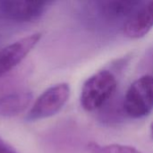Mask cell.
Segmentation results:
<instances>
[{"label": "cell", "mask_w": 153, "mask_h": 153, "mask_svg": "<svg viewBox=\"0 0 153 153\" xmlns=\"http://www.w3.org/2000/svg\"><path fill=\"white\" fill-rule=\"evenodd\" d=\"M89 153H143L134 147L122 144H110L101 146L97 143H91L88 145Z\"/></svg>", "instance_id": "cell-9"}, {"label": "cell", "mask_w": 153, "mask_h": 153, "mask_svg": "<svg viewBox=\"0 0 153 153\" xmlns=\"http://www.w3.org/2000/svg\"><path fill=\"white\" fill-rule=\"evenodd\" d=\"M153 109V76L143 75L128 88L124 99V110L133 118L148 116Z\"/></svg>", "instance_id": "cell-2"}, {"label": "cell", "mask_w": 153, "mask_h": 153, "mask_svg": "<svg viewBox=\"0 0 153 153\" xmlns=\"http://www.w3.org/2000/svg\"><path fill=\"white\" fill-rule=\"evenodd\" d=\"M151 133H152V137L153 139V122L152 123V126H151Z\"/></svg>", "instance_id": "cell-11"}, {"label": "cell", "mask_w": 153, "mask_h": 153, "mask_svg": "<svg viewBox=\"0 0 153 153\" xmlns=\"http://www.w3.org/2000/svg\"><path fill=\"white\" fill-rule=\"evenodd\" d=\"M70 86L62 82L47 89L36 100L26 116L28 121H38L58 113L70 97Z\"/></svg>", "instance_id": "cell-3"}, {"label": "cell", "mask_w": 153, "mask_h": 153, "mask_svg": "<svg viewBox=\"0 0 153 153\" xmlns=\"http://www.w3.org/2000/svg\"><path fill=\"white\" fill-rule=\"evenodd\" d=\"M48 3L49 0H0V9L8 19L26 22L40 16Z\"/></svg>", "instance_id": "cell-6"}, {"label": "cell", "mask_w": 153, "mask_h": 153, "mask_svg": "<svg viewBox=\"0 0 153 153\" xmlns=\"http://www.w3.org/2000/svg\"><path fill=\"white\" fill-rule=\"evenodd\" d=\"M0 153H17L11 146H9L3 139L0 138Z\"/></svg>", "instance_id": "cell-10"}, {"label": "cell", "mask_w": 153, "mask_h": 153, "mask_svg": "<svg viewBox=\"0 0 153 153\" xmlns=\"http://www.w3.org/2000/svg\"><path fill=\"white\" fill-rule=\"evenodd\" d=\"M117 87L115 75L108 71H100L86 80L81 91V105L86 111H95L106 104Z\"/></svg>", "instance_id": "cell-1"}, {"label": "cell", "mask_w": 153, "mask_h": 153, "mask_svg": "<svg viewBox=\"0 0 153 153\" xmlns=\"http://www.w3.org/2000/svg\"><path fill=\"white\" fill-rule=\"evenodd\" d=\"M30 91H16L0 97V117H12L23 112L32 101Z\"/></svg>", "instance_id": "cell-8"}, {"label": "cell", "mask_w": 153, "mask_h": 153, "mask_svg": "<svg viewBox=\"0 0 153 153\" xmlns=\"http://www.w3.org/2000/svg\"><path fill=\"white\" fill-rule=\"evenodd\" d=\"M153 28V0H147L126 21L124 32L132 39L146 36Z\"/></svg>", "instance_id": "cell-7"}, {"label": "cell", "mask_w": 153, "mask_h": 153, "mask_svg": "<svg viewBox=\"0 0 153 153\" xmlns=\"http://www.w3.org/2000/svg\"><path fill=\"white\" fill-rule=\"evenodd\" d=\"M41 36L39 32L32 33L0 48V78L12 71L31 52Z\"/></svg>", "instance_id": "cell-4"}, {"label": "cell", "mask_w": 153, "mask_h": 153, "mask_svg": "<svg viewBox=\"0 0 153 153\" xmlns=\"http://www.w3.org/2000/svg\"><path fill=\"white\" fill-rule=\"evenodd\" d=\"M143 0H91L97 16L108 22L128 20Z\"/></svg>", "instance_id": "cell-5"}]
</instances>
